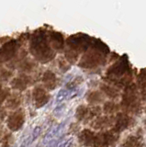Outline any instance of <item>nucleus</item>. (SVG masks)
<instances>
[{
    "label": "nucleus",
    "mask_w": 146,
    "mask_h": 147,
    "mask_svg": "<svg viewBox=\"0 0 146 147\" xmlns=\"http://www.w3.org/2000/svg\"><path fill=\"white\" fill-rule=\"evenodd\" d=\"M11 94L10 87H7L5 85L0 84V107L6 102V100Z\"/></svg>",
    "instance_id": "obj_14"
},
{
    "label": "nucleus",
    "mask_w": 146,
    "mask_h": 147,
    "mask_svg": "<svg viewBox=\"0 0 146 147\" xmlns=\"http://www.w3.org/2000/svg\"><path fill=\"white\" fill-rule=\"evenodd\" d=\"M50 98L51 95L49 91L45 89L42 85L35 86L31 90V100L36 109L44 107L49 102Z\"/></svg>",
    "instance_id": "obj_6"
},
{
    "label": "nucleus",
    "mask_w": 146,
    "mask_h": 147,
    "mask_svg": "<svg viewBox=\"0 0 146 147\" xmlns=\"http://www.w3.org/2000/svg\"><path fill=\"white\" fill-rule=\"evenodd\" d=\"M34 77L27 74H21L14 76L10 81V88L16 90L17 92H24L28 89V87L34 84Z\"/></svg>",
    "instance_id": "obj_5"
},
{
    "label": "nucleus",
    "mask_w": 146,
    "mask_h": 147,
    "mask_svg": "<svg viewBox=\"0 0 146 147\" xmlns=\"http://www.w3.org/2000/svg\"><path fill=\"white\" fill-rule=\"evenodd\" d=\"M4 133H5V131H4V126L2 122L0 121V139L2 138V136L4 135Z\"/></svg>",
    "instance_id": "obj_20"
},
{
    "label": "nucleus",
    "mask_w": 146,
    "mask_h": 147,
    "mask_svg": "<svg viewBox=\"0 0 146 147\" xmlns=\"http://www.w3.org/2000/svg\"><path fill=\"white\" fill-rule=\"evenodd\" d=\"M86 35L76 34L70 36L65 40V47L63 50L65 58L69 63H75L78 59L79 54L84 52L87 46Z\"/></svg>",
    "instance_id": "obj_2"
},
{
    "label": "nucleus",
    "mask_w": 146,
    "mask_h": 147,
    "mask_svg": "<svg viewBox=\"0 0 146 147\" xmlns=\"http://www.w3.org/2000/svg\"><path fill=\"white\" fill-rule=\"evenodd\" d=\"M21 49V44L17 39H9L0 47V64L10 63Z\"/></svg>",
    "instance_id": "obj_3"
},
{
    "label": "nucleus",
    "mask_w": 146,
    "mask_h": 147,
    "mask_svg": "<svg viewBox=\"0 0 146 147\" xmlns=\"http://www.w3.org/2000/svg\"><path fill=\"white\" fill-rule=\"evenodd\" d=\"M101 94L99 93V92H97V91H94L92 93H90V95L87 96V101L90 103H97V102H99L100 100H101Z\"/></svg>",
    "instance_id": "obj_15"
},
{
    "label": "nucleus",
    "mask_w": 146,
    "mask_h": 147,
    "mask_svg": "<svg viewBox=\"0 0 146 147\" xmlns=\"http://www.w3.org/2000/svg\"><path fill=\"white\" fill-rule=\"evenodd\" d=\"M22 102H23V96H22L20 92L15 91V92H12L9 95V96H8L7 99L6 100L4 107H5L7 110L9 109L11 111H13V110L20 109Z\"/></svg>",
    "instance_id": "obj_10"
},
{
    "label": "nucleus",
    "mask_w": 146,
    "mask_h": 147,
    "mask_svg": "<svg viewBox=\"0 0 146 147\" xmlns=\"http://www.w3.org/2000/svg\"><path fill=\"white\" fill-rule=\"evenodd\" d=\"M42 83V86L48 91H52L56 88L59 84V79L56 75L51 70H47L43 73V75L40 78Z\"/></svg>",
    "instance_id": "obj_9"
},
{
    "label": "nucleus",
    "mask_w": 146,
    "mask_h": 147,
    "mask_svg": "<svg viewBox=\"0 0 146 147\" xmlns=\"http://www.w3.org/2000/svg\"><path fill=\"white\" fill-rule=\"evenodd\" d=\"M99 112H100V109L98 107L93 108V109H89L88 107H86V106L81 105L76 109L75 117H76L77 119H78V121L86 122L89 119L98 115Z\"/></svg>",
    "instance_id": "obj_8"
},
{
    "label": "nucleus",
    "mask_w": 146,
    "mask_h": 147,
    "mask_svg": "<svg viewBox=\"0 0 146 147\" xmlns=\"http://www.w3.org/2000/svg\"><path fill=\"white\" fill-rule=\"evenodd\" d=\"M58 65H59V68H60L63 72H66L67 70H69V68H70V64L68 63V62L66 61L65 57L58 58Z\"/></svg>",
    "instance_id": "obj_16"
},
{
    "label": "nucleus",
    "mask_w": 146,
    "mask_h": 147,
    "mask_svg": "<svg viewBox=\"0 0 146 147\" xmlns=\"http://www.w3.org/2000/svg\"><path fill=\"white\" fill-rule=\"evenodd\" d=\"M15 137L12 132H5L0 139V147H11L14 144Z\"/></svg>",
    "instance_id": "obj_13"
},
{
    "label": "nucleus",
    "mask_w": 146,
    "mask_h": 147,
    "mask_svg": "<svg viewBox=\"0 0 146 147\" xmlns=\"http://www.w3.org/2000/svg\"><path fill=\"white\" fill-rule=\"evenodd\" d=\"M29 51L36 62L46 63L56 57V53L50 45L48 30L40 28L30 35Z\"/></svg>",
    "instance_id": "obj_1"
},
{
    "label": "nucleus",
    "mask_w": 146,
    "mask_h": 147,
    "mask_svg": "<svg viewBox=\"0 0 146 147\" xmlns=\"http://www.w3.org/2000/svg\"><path fill=\"white\" fill-rule=\"evenodd\" d=\"M26 121V113L24 109L20 108L8 113L6 119L7 127L11 132L17 131L24 126Z\"/></svg>",
    "instance_id": "obj_4"
},
{
    "label": "nucleus",
    "mask_w": 146,
    "mask_h": 147,
    "mask_svg": "<svg viewBox=\"0 0 146 147\" xmlns=\"http://www.w3.org/2000/svg\"><path fill=\"white\" fill-rule=\"evenodd\" d=\"M81 79V77H75V79H73L69 82V84L67 85V86H71V87H75L77 85H79L80 83L82 82V80H79ZM70 87V88H71Z\"/></svg>",
    "instance_id": "obj_19"
},
{
    "label": "nucleus",
    "mask_w": 146,
    "mask_h": 147,
    "mask_svg": "<svg viewBox=\"0 0 146 147\" xmlns=\"http://www.w3.org/2000/svg\"><path fill=\"white\" fill-rule=\"evenodd\" d=\"M13 76H14L13 70L3 67L1 69V71H0V84L4 85V84H6V83L9 82V80L12 79Z\"/></svg>",
    "instance_id": "obj_12"
},
{
    "label": "nucleus",
    "mask_w": 146,
    "mask_h": 147,
    "mask_svg": "<svg viewBox=\"0 0 146 147\" xmlns=\"http://www.w3.org/2000/svg\"><path fill=\"white\" fill-rule=\"evenodd\" d=\"M48 39L50 41V45L52 50L56 53L58 52H63L65 47V40L63 38V35L61 32L55 30H48Z\"/></svg>",
    "instance_id": "obj_7"
},
{
    "label": "nucleus",
    "mask_w": 146,
    "mask_h": 147,
    "mask_svg": "<svg viewBox=\"0 0 146 147\" xmlns=\"http://www.w3.org/2000/svg\"><path fill=\"white\" fill-rule=\"evenodd\" d=\"M7 115H8V113H7V110L5 109V107H0V121H5V119H7Z\"/></svg>",
    "instance_id": "obj_17"
},
{
    "label": "nucleus",
    "mask_w": 146,
    "mask_h": 147,
    "mask_svg": "<svg viewBox=\"0 0 146 147\" xmlns=\"http://www.w3.org/2000/svg\"><path fill=\"white\" fill-rule=\"evenodd\" d=\"M3 68V66H2V64H0V71H1V69Z\"/></svg>",
    "instance_id": "obj_21"
},
{
    "label": "nucleus",
    "mask_w": 146,
    "mask_h": 147,
    "mask_svg": "<svg viewBox=\"0 0 146 147\" xmlns=\"http://www.w3.org/2000/svg\"><path fill=\"white\" fill-rule=\"evenodd\" d=\"M37 65H38L37 62H36L34 59L27 56L19 63L17 69L21 74H27V75H30V74L33 73L36 70Z\"/></svg>",
    "instance_id": "obj_11"
},
{
    "label": "nucleus",
    "mask_w": 146,
    "mask_h": 147,
    "mask_svg": "<svg viewBox=\"0 0 146 147\" xmlns=\"http://www.w3.org/2000/svg\"><path fill=\"white\" fill-rule=\"evenodd\" d=\"M114 109H115V104L112 103V102H108L107 104H105V107H104V110H105V112H112Z\"/></svg>",
    "instance_id": "obj_18"
}]
</instances>
